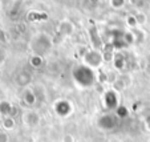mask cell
<instances>
[{"instance_id": "1", "label": "cell", "mask_w": 150, "mask_h": 142, "mask_svg": "<svg viewBox=\"0 0 150 142\" xmlns=\"http://www.w3.org/2000/svg\"><path fill=\"white\" fill-rule=\"evenodd\" d=\"M146 126H147V129H150V116L147 117V119H146Z\"/></svg>"}]
</instances>
